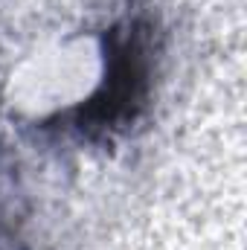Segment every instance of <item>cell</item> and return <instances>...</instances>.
Masks as SVG:
<instances>
[{"label":"cell","mask_w":247,"mask_h":250,"mask_svg":"<svg viewBox=\"0 0 247 250\" xmlns=\"http://www.w3.org/2000/svg\"><path fill=\"white\" fill-rule=\"evenodd\" d=\"M151 26L134 15L114 23L105 35V79L99 90L79 108L67 111L64 120L90 140L125 131L140 117L151 87Z\"/></svg>","instance_id":"obj_1"}]
</instances>
